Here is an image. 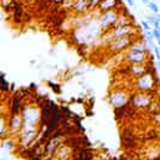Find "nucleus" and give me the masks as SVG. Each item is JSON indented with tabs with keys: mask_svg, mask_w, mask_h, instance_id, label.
Segmentation results:
<instances>
[{
	"mask_svg": "<svg viewBox=\"0 0 160 160\" xmlns=\"http://www.w3.org/2000/svg\"><path fill=\"white\" fill-rule=\"evenodd\" d=\"M100 32H101V26L99 24V20L89 19L85 24L78 28L76 36H78V40H80L79 42L86 44L89 41H94L100 35Z\"/></svg>",
	"mask_w": 160,
	"mask_h": 160,
	"instance_id": "nucleus-1",
	"label": "nucleus"
},
{
	"mask_svg": "<svg viewBox=\"0 0 160 160\" xmlns=\"http://www.w3.org/2000/svg\"><path fill=\"white\" fill-rule=\"evenodd\" d=\"M156 85V74H155V69H151L148 70L144 75L141 76H138L136 81H135V88L138 91H141V92H148V91H151L154 90Z\"/></svg>",
	"mask_w": 160,
	"mask_h": 160,
	"instance_id": "nucleus-2",
	"label": "nucleus"
},
{
	"mask_svg": "<svg viewBox=\"0 0 160 160\" xmlns=\"http://www.w3.org/2000/svg\"><path fill=\"white\" fill-rule=\"evenodd\" d=\"M22 122L26 126H35L39 128L40 124V110L34 105H25L21 110Z\"/></svg>",
	"mask_w": 160,
	"mask_h": 160,
	"instance_id": "nucleus-3",
	"label": "nucleus"
},
{
	"mask_svg": "<svg viewBox=\"0 0 160 160\" xmlns=\"http://www.w3.org/2000/svg\"><path fill=\"white\" fill-rule=\"evenodd\" d=\"M118 16H119V11H116V9H110V10L100 12L98 20L101 26V30H104V32H106V30L109 28H114V25L118 20Z\"/></svg>",
	"mask_w": 160,
	"mask_h": 160,
	"instance_id": "nucleus-4",
	"label": "nucleus"
},
{
	"mask_svg": "<svg viewBox=\"0 0 160 160\" xmlns=\"http://www.w3.org/2000/svg\"><path fill=\"white\" fill-rule=\"evenodd\" d=\"M109 100L112 104V106L116 109V108H121L124 105H128L129 95L124 90H114V91H111Z\"/></svg>",
	"mask_w": 160,
	"mask_h": 160,
	"instance_id": "nucleus-5",
	"label": "nucleus"
},
{
	"mask_svg": "<svg viewBox=\"0 0 160 160\" xmlns=\"http://www.w3.org/2000/svg\"><path fill=\"white\" fill-rule=\"evenodd\" d=\"M132 44V39L130 36H122L118 39H112L109 44V49L114 51H121V50H128L129 46Z\"/></svg>",
	"mask_w": 160,
	"mask_h": 160,
	"instance_id": "nucleus-6",
	"label": "nucleus"
},
{
	"mask_svg": "<svg viewBox=\"0 0 160 160\" xmlns=\"http://www.w3.org/2000/svg\"><path fill=\"white\" fill-rule=\"evenodd\" d=\"M24 122H22V118H21V114H18V115H10L9 120H8V128H9V131L11 134H19V131L21 130Z\"/></svg>",
	"mask_w": 160,
	"mask_h": 160,
	"instance_id": "nucleus-7",
	"label": "nucleus"
},
{
	"mask_svg": "<svg viewBox=\"0 0 160 160\" xmlns=\"http://www.w3.org/2000/svg\"><path fill=\"white\" fill-rule=\"evenodd\" d=\"M132 31H134L132 25L129 24V25H122V26H115L111 30V34H109V35L111 39H118V38H122V36H130L132 34Z\"/></svg>",
	"mask_w": 160,
	"mask_h": 160,
	"instance_id": "nucleus-8",
	"label": "nucleus"
},
{
	"mask_svg": "<svg viewBox=\"0 0 160 160\" xmlns=\"http://www.w3.org/2000/svg\"><path fill=\"white\" fill-rule=\"evenodd\" d=\"M148 59H149L148 51H142V52H129V51H126V61L130 62V64H145Z\"/></svg>",
	"mask_w": 160,
	"mask_h": 160,
	"instance_id": "nucleus-9",
	"label": "nucleus"
},
{
	"mask_svg": "<svg viewBox=\"0 0 160 160\" xmlns=\"http://www.w3.org/2000/svg\"><path fill=\"white\" fill-rule=\"evenodd\" d=\"M150 100L151 99L149 98V94L139 91V94H136L131 98V104L136 108H145L150 104Z\"/></svg>",
	"mask_w": 160,
	"mask_h": 160,
	"instance_id": "nucleus-10",
	"label": "nucleus"
},
{
	"mask_svg": "<svg viewBox=\"0 0 160 160\" xmlns=\"http://www.w3.org/2000/svg\"><path fill=\"white\" fill-rule=\"evenodd\" d=\"M89 10H90V2H89V0H74L72 11H75L78 15H84Z\"/></svg>",
	"mask_w": 160,
	"mask_h": 160,
	"instance_id": "nucleus-11",
	"label": "nucleus"
},
{
	"mask_svg": "<svg viewBox=\"0 0 160 160\" xmlns=\"http://www.w3.org/2000/svg\"><path fill=\"white\" fill-rule=\"evenodd\" d=\"M22 98L20 95H15L11 98L10 100V115H18V114H21V110H22Z\"/></svg>",
	"mask_w": 160,
	"mask_h": 160,
	"instance_id": "nucleus-12",
	"label": "nucleus"
},
{
	"mask_svg": "<svg viewBox=\"0 0 160 160\" xmlns=\"http://www.w3.org/2000/svg\"><path fill=\"white\" fill-rule=\"evenodd\" d=\"M149 69L144 65V64H131V66L129 68V72H131L134 76H141L144 75Z\"/></svg>",
	"mask_w": 160,
	"mask_h": 160,
	"instance_id": "nucleus-13",
	"label": "nucleus"
},
{
	"mask_svg": "<svg viewBox=\"0 0 160 160\" xmlns=\"http://www.w3.org/2000/svg\"><path fill=\"white\" fill-rule=\"evenodd\" d=\"M129 52H142V51H148L146 44L144 41H132V44L129 46V49L126 50Z\"/></svg>",
	"mask_w": 160,
	"mask_h": 160,
	"instance_id": "nucleus-14",
	"label": "nucleus"
},
{
	"mask_svg": "<svg viewBox=\"0 0 160 160\" xmlns=\"http://www.w3.org/2000/svg\"><path fill=\"white\" fill-rule=\"evenodd\" d=\"M122 146L125 149H134L135 145H136V141L134 139V136L131 134H128V135H122V141H121Z\"/></svg>",
	"mask_w": 160,
	"mask_h": 160,
	"instance_id": "nucleus-15",
	"label": "nucleus"
},
{
	"mask_svg": "<svg viewBox=\"0 0 160 160\" xmlns=\"http://www.w3.org/2000/svg\"><path fill=\"white\" fill-rule=\"evenodd\" d=\"M9 128H8V120L4 115L0 114V138H4L8 135Z\"/></svg>",
	"mask_w": 160,
	"mask_h": 160,
	"instance_id": "nucleus-16",
	"label": "nucleus"
},
{
	"mask_svg": "<svg viewBox=\"0 0 160 160\" xmlns=\"http://www.w3.org/2000/svg\"><path fill=\"white\" fill-rule=\"evenodd\" d=\"M9 90V84L5 80V76L0 74V91H8Z\"/></svg>",
	"mask_w": 160,
	"mask_h": 160,
	"instance_id": "nucleus-17",
	"label": "nucleus"
},
{
	"mask_svg": "<svg viewBox=\"0 0 160 160\" xmlns=\"http://www.w3.org/2000/svg\"><path fill=\"white\" fill-rule=\"evenodd\" d=\"M148 8L152 11V14H158V12H159V6L155 4V1H150V2L148 4Z\"/></svg>",
	"mask_w": 160,
	"mask_h": 160,
	"instance_id": "nucleus-18",
	"label": "nucleus"
},
{
	"mask_svg": "<svg viewBox=\"0 0 160 160\" xmlns=\"http://www.w3.org/2000/svg\"><path fill=\"white\" fill-rule=\"evenodd\" d=\"M152 40H154V35H152V32H151V30H149V31H146V41H148V44H150V42H152Z\"/></svg>",
	"mask_w": 160,
	"mask_h": 160,
	"instance_id": "nucleus-19",
	"label": "nucleus"
},
{
	"mask_svg": "<svg viewBox=\"0 0 160 160\" xmlns=\"http://www.w3.org/2000/svg\"><path fill=\"white\" fill-rule=\"evenodd\" d=\"M140 22H141V26L144 28L145 31H149V30H150V24H149L146 20H141Z\"/></svg>",
	"mask_w": 160,
	"mask_h": 160,
	"instance_id": "nucleus-20",
	"label": "nucleus"
},
{
	"mask_svg": "<svg viewBox=\"0 0 160 160\" xmlns=\"http://www.w3.org/2000/svg\"><path fill=\"white\" fill-rule=\"evenodd\" d=\"M48 84H49V86H51V88H52V90H54L56 94H59V92H60V86H59V85H56V84H52V82H50V81H49Z\"/></svg>",
	"mask_w": 160,
	"mask_h": 160,
	"instance_id": "nucleus-21",
	"label": "nucleus"
},
{
	"mask_svg": "<svg viewBox=\"0 0 160 160\" xmlns=\"http://www.w3.org/2000/svg\"><path fill=\"white\" fill-rule=\"evenodd\" d=\"M2 146L8 148V149H12V148H14V142H12V141H5V142L2 144Z\"/></svg>",
	"mask_w": 160,
	"mask_h": 160,
	"instance_id": "nucleus-22",
	"label": "nucleus"
},
{
	"mask_svg": "<svg viewBox=\"0 0 160 160\" xmlns=\"http://www.w3.org/2000/svg\"><path fill=\"white\" fill-rule=\"evenodd\" d=\"M151 25H152V28H155V29H159V28H160V22L158 21V19L154 20V21L151 22Z\"/></svg>",
	"mask_w": 160,
	"mask_h": 160,
	"instance_id": "nucleus-23",
	"label": "nucleus"
},
{
	"mask_svg": "<svg viewBox=\"0 0 160 160\" xmlns=\"http://www.w3.org/2000/svg\"><path fill=\"white\" fill-rule=\"evenodd\" d=\"M126 2H128L131 8H134V6H135V1H134V0H126Z\"/></svg>",
	"mask_w": 160,
	"mask_h": 160,
	"instance_id": "nucleus-24",
	"label": "nucleus"
},
{
	"mask_svg": "<svg viewBox=\"0 0 160 160\" xmlns=\"http://www.w3.org/2000/svg\"><path fill=\"white\" fill-rule=\"evenodd\" d=\"M52 2H55V4H62V1L64 0H51Z\"/></svg>",
	"mask_w": 160,
	"mask_h": 160,
	"instance_id": "nucleus-25",
	"label": "nucleus"
},
{
	"mask_svg": "<svg viewBox=\"0 0 160 160\" xmlns=\"http://www.w3.org/2000/svg\"><path fill=\"white\" fill-rule=\"evenodd\" d=\"M141 2H142L144 5H146V6H148V4H149V0H141Z\"/></svg>",
	"mask_w": 160,
	"mask_h": 160,
	"instance_id": "nucleus-26",
	"label": "nucleus"
},
{
	"mask_svg": "<svg viewBox=\"0 0 160 160\" xmlns=\"http://www.w3.org/2000/svg\"><path fill=\"white\" fill-rule=\"evenodd\" d=\"M155 15H156V19H158V21H159V22H160V14H159V12H158V14H155Z\"/></svg>",
	"mask_w": 160,
	"mask_h": 160,
	"instance_id": "nucleus-27",
	"label": "nucleus"
},
{
	"mask_svg": "<svg viewBox=\"0 0 160 160\" xmlns=\"http://www.w3.org/2000/svg\"><path fill=\"white\" fill-rule=\"evenodd\" d=\"M56 160H62V159H58V158H56Z\"/></svg>",
	"mask_w": 160,
	"mask_h": 160,
	"instance_id": "nucleus-28",
	"label": "nucleus"
},
{
	"mask_svg": "<svg viewBox=\"0 0 160 160\" xmlns=\"http://www.w3.org/2000/svg\"><path fill=\"white\" fill-rule=\"evenodd\" d=\"M150 1H155V0H150Z\"/></svg>",
	"mask_w": 160,
	"mask_h": 160,
	"instance_id": "nucleus-29",
	"label": "nucleus"
}]
</instances>
